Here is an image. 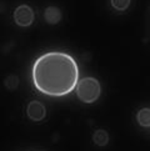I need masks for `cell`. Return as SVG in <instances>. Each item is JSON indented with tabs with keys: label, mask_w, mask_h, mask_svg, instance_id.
<instances>
[{
	"label": "cell",
	"mask_w": 150,
	"mask_h": 151,
	"mask_svg": "<svg viewBox=\"0 0 150 151\" xmlns=\"http://www.w3.org/2000/svg\"><path fill=\"white\" fill-rule=\"evenodd\" d=\"M26 115H28V117L31 121L39 122L45 119L46 109H45V106L43 105V102H40V101H38V100L30 101L28 106H26Z\"/></svg>",
	"instance_id": "4"
},
{
	"label": "cell",
	"mask_w": 150,
	"mask_h": 151,
	"mask_svg": "<svg viewBox=\"0 0 150 151\" xmlns=\"http://www.w3.org/2000/svg\"><path fill=\"white\" fill-rule=\"evenodd\" d=\"M76 96L84 104H94L101 95V85L96 78L85 76L79 80L76 85Z\"/></svg>",
	"instance_id": "2"
},
{
	"label": "cell",
	"mask_w": 150,
	"mask_h": 151,
	"mask_svg": "<svg viewBox=\"0 0 150 151\" xmlns=\"http://www.w3.org/2000/svg\"><path fill=\"white\" fill-rule=\"evenodd\" d=\"M14 20H15V23H17L18 26L28 28V26H30L35 20L34 10L31 9L29 5H25V4L20 5V6H18L14 12Z\"/></svg>",
	"instance_id": "3"
},
{
	"label": "cell",
	"mask_w": 150,
	"mask_h": 151,
	"mask_svg": "<svg viewBox=\"0 0 150 151\" xmlns=\"http://www.w3.org/2000/svg\"><path fill=\"white\" fill-rule=\"evenodd\" d=\"M93 141L98 146H105L109 142V134L105 130H103V129H99L93 135Z\"/></svg>",
	"instance_id": "7"
},
{
	"label": "cell",
	"mask_w": 150,
	"mask_h": 151,
	"mask_svg": "<svg viewBox=\"0 0 150 151\" xmlns=\"http://www.w3.org/2000/svg\"><path fill=\"white\" fill-rule=\"evenodd\" d=\"M136 121L143 127H150V109L149 107H143L138 111Z\"/></svg>",
	"instance_id": "6"
},
{
	"label": "cell",
	"mask_w": 150,
	"mask_h": 151,
	"mask_svg": "<svg viewBox=\"0 0 150 151\" xmlns=\"http://www.w3.org/2000/svg\"><path fill=\"white\" fill-rule=\"evenodd\" d=\"M5 86H6L8 89L13 90L18 86V78L15 76V75H12V76H8V79L5 80Z\"/></svg>",
	"instance_id": "9"
},
{
	"label": "cell",
	"mask_w": 150,
	"mask_h": 151,
	"mask_svg": "<svg viewBox=\"0 0 150 151\" xmlns=\"http://www.w3.org/2000/svg\"><path fill=\"white\" fill-rule=\"evenodd\" d=\"M31 80L40 94L50 98L66 96L76 89L79 66L75 59L63 51L40 55L31 68Z\"/></svg>",
	"instance_id": "1"
},
{
	"label": "cell",
	"mask_w": 150,
	"mask_h": 151,
	"mask_svg": "<svg viewBox=\"0 0 150 151\" xmlns=\"http://www.w3.org/2000/svg\"><path fill=\"white\" fill-rule=\"evenodd\" d=\"M131 0H111V6L118 12H125L130 6Z\"/></svg>",
	"instance_id": "8"
},
{
	"label": "cell",
	"mask_w": 150,
	"mask_h": 151,
	"mask_svg": "<svg viewBox=\"0 0 150 151\" xmlns=\"http://www.w3.org/2000/svg\"><path fill=\"white\" fill-rule=\"evenodd\" d=\"M44 19L48 24L50 25H56L59 21L61 20V12L60 9H58L55 6H49L45 9L44 12Z\"/></svg>",
	"instance_id": "5"
}]
</instances>
